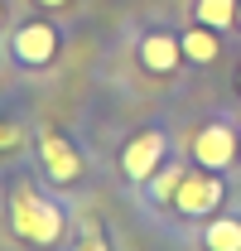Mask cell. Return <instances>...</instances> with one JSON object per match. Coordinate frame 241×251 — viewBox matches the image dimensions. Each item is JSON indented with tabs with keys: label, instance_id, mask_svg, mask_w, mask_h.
<instances>
[{
	"label": "cell",
	"instance_id": "6da1fadb",
	"mask_svg": "<svg viewBox=\"0 0 241 251\" xmlns=\"http://www.w3.org/2000/svg\"><path fill=\"white\" fill-rule=\"evenodd\" d=\"M5 227L15 232V242H24V247H34V251H53L63 237L72 232L63 203L53 193H44L29 174H15V179L5 184Z\"/></svg>",
	"mask_w": 241,
	"mask_h": 251
},
{
	"label": "cell",
	"instance_id": "7a4b0ae2",
	"mask_svg": "<svg viewBox=\"0 0 241 251\" xmlns=\"http://www.w3.org/2000/svg\"><path fill=\"white\" fill-rule=\"evenodd\" d=\"M39 174H44V184H53V188H77L82 174H87V159H82V150L68 135L44 130L39 135Z\"/></svg>",
	"mask_w": 241,
	"mask_h": 251
},
{
	"label": "cell",
	"instance_id": "3957f363",
	"mask_svg": "<svg viewBox=\"0 0 241 251\" xmlns=\"http://www.w3.org/2000/svg\"><path fill=\"white\" fill-rule=\"evenodd\" d=\"M222 198H227L222 174H212V169H188L179 193H174V213H179L183 222H203V218H212V213L222 208Z\"/></svg>",
	"mask_w": 241,
	"mask_h": 251
},
{
	"label": "cell",
	"instance_id": "277c9868",
	"mask_svg": "<svg viewBox=\"0 0 241 251\" xmlns=\"http://www.w3.org/2000/svg\"><path fill=\"white\" fill-rule=\"evenodd\" d=\"M58 49H63L58 25H48V20H24L20 29L10 34V58L20 63V68H29V73L48 68V63L58 58Z\"/></svg>",
	"mask_w": 241,
	"mask_h": 251
},
{
	"label": "cell",
	"instance_id": "5b68a950",
	"mask_svg": "<svg viewBox=\"0 0 241 251\" xmlns=\"http://www.w3.org/2000/svg\"><path fill=\"white\" fill-rule=\"evenodd\" d=\"M164 159H169V135H164L159 126H150V130H140V135L125 140V150H120V174H125V184L140 188Z\"/></svg>",
	"mask_w": 241,
	"mask_h": 251
},
{
	"label": "cell",
	"instance_id": "8992f818",
	"mask_svg": "<svg viewBox=\"0 0 241 251\" xmlns=\"http://www.w3.org/2000/svg\"><path fill=\"white\" fill-rule=\"evenodd\" d=\"M232 159H241V135L227 121H208L193 135V164L198 169L222 174V169H232Z\"/></svg>",
	"mask_w": 241,
	"mask_h": 251
},
{
	"label": "cell",
	"instance_id": "52a82bcc",
	"mask_svg": "<svg viewBox=\"0 0 241 251\" xmlns=\"http://www.w3.org/2000/svg\"><path fill=\"white\" fill-rule=\"evenodd\" d=\"M179 58H183V44L169 29H150L140 39V68L154 73V77H169V73L179 68Z\"/></svg>",
	"mask_w": 241,
	"mask_h": 251
},
{
	"label": "cell",
	"instance_id": "ba28073f",
	"mask_svg": "<svg viewBox=\"0 0 241 251\" xmlns=\"http://www.w3.org/2000/svg\"><path fill=\"white\" fill-rule=\"evenodd\" d=\"M183 159H164L159 169H154L150 179L140 184V198H145V208H174V193H179V184H183Z\"/></svg>",
	"mask_w": 241,
	"mask_h": 251
},
{
	"label": "cell",
	"instance_id": "9c48e42d",
	"mask_svg": "<svg viewBox=\"0 0 241 251\" xmlns=\"http://www.w3.org/2000/svg\"><path fill=\"white\" fill-rule=\"evenodd\" d=\"M203 251H241V218L237 213H222V218L203 222Z\"/></svg>",
	"mask_w": 241,
	"mask_h": 251
},
{
	"label": "cell",
	"instance_id": "30bf717a",
	"mask_svg": "<svg viewBox=\"0 0 241 251\" xmlns=\"http://www.w3.org/2000/svg\"><path fill=\"white\" fill-rule=\"evenodd\" d=\"M179 44H183V58H188V63H212L217 53H222V44H217V29H208V25L188 29Z\"/></svg>",
	"mask_w": 241,
	"mask_h": 251
},
{
	"label": "cell",
	"instance_id": "8fae6325",
	"mask_svg": "<svg viewBox=\"0 0 241 251\" xmlns=\"http://www.w3.org/2000/svg\"><path fill=\"white\" fill-rule=\"evenodd\" d=\"M68 251H111V237H106V227L92 218V213H82V218L72 222V247Z\"/></svg>",
	"mask_w": 241,
	"mask_h": 251
},
{
	"label": "cell",
	"instance_id": "7c38bea8",
	"mask_svg": "<svg viewBox=\"0 0 241 251\" xmlns=\"http://www.w3.org/2000/svg\"><path fill=\"white\" fill-rule=\"evenodd\" d=\"M237 5L241 0H198L193 5V20L208 25V29H232L237 25Z\"/></svg>",
	"mask_w": 241,
	"mask_h": 251
},
{
	"label": "cell",
	"instance_id": "4fadbf2b",
	"mask_svg": "<svg viewBox=\"0 0 241 251\" xmlns=\"http://www.w3.org/2000/svg\"><path fill=\"white\" fill-rule=\"evenodd\" d=\"M15 150H20V126L0 116V155H15Z\"/></svg>",
	"mask_w": 241,
	"mask_h": 251
},
{
	"label": "cell",
	"instance_id": "5bb4252c",
	"mask_svg": "<svg viewBox=\"0 0 241 251\" xmlns=\"http://www.w3.org/2000/svg\"><path fill=\"white\" fill-rule=\"evenodd\" d=\"M34 5H39V10H68L72 0H34Z\"/></svg>",
	"mask_w": 241,
	"mask_h": 251
},
{
	"label": "cell",
	"instance_id": "9a60e30c",
	"mask_svg": "<svg viewBox=\"0 0 241 251\" xmlns=\"http://www.w3.org/2000/svg\"><path fill=\"white\" fill-rule=\"evenodd\" d=\"M5 15H10V5H5V0H0V25H5Z\"/></svg>",
	"mask_w": 241,
	"mask_h": 251
},
{
	"label": "cell",
	"instance_id": "2e32d148",
	"mask_svg": "<svg viewBox=\"0 0 241 251\" xmlns=\"http://www.w3.org/2000/svg\"><path fill=\"white\" fill-rule=\"evenodd\" d=\"M237 25H241V5H237Z\"/></svg>",
	"mask_w": 241,
	"mask_h": 251
},
{
	"label": "cell",
	"instance_id": "e0dca14e",
	"mask_svg": "<svg viewBox=\"0 0 241 251\" xmlns=\"http://www.w3.org/2000/svg\"><path fill=\"white\" fill-rule=\"evenodd\" d=\"M237 87H241V73H237Z\"/></svg>",
	"mask_w": 241,
	"mask_h": 251
}]
</instances>
